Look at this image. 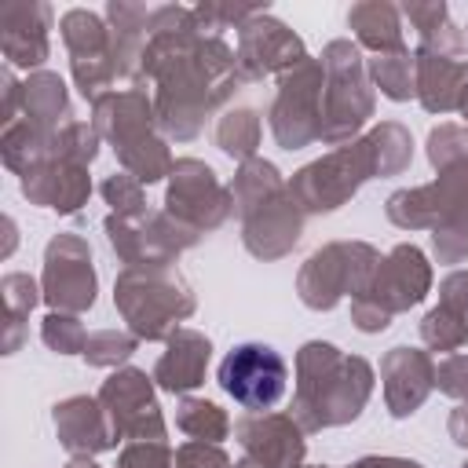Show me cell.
Listing matches in <instances>:
<instances>
[{
    "instance_id": "47",
    "label": "cell",
    "mask_w": 468,
    "mask_h": 468,
    "mask_svg": "<svg viewBox=\"0 0 468 468\" xmlns=\"http://www.w3.org/2000/svg\"><path fill=\"white\" fill-rule=\"evenodd\" d=\"M446 428H450V439H453L461 450H468V402H461V406L450 413Z\"/></svg>"
},
{
    "instance_id": "22",
    "label": "cell",
    "mask_w": 468,
    "mask_h": 468,
    "mask_svg": "<svg viewBox=\"0 0 468 468\" xmlns=\"http://www.w3.org/2000/svg\"><path fill=\"white\" fill-rule=\"evenodd\" d=\"M380 380H384V402L391 417H413L424 399L435 388V362L428 351L417 347H391L380 358Z\"/></svg>"
},
{
    "instance_id": "39",
    "label": "cell",
    "mask_w": 468,
    "mask_h": 468,
    "mask_svg": "<svg viewBox=\"0 0 468 468\" xmlns=\"http://www.w3.org/2000/svg\"><path fill=\"white\" fill-rule=\"evenodd\" d=\"M102 197H106V205H110V212L113 216H128V219H139V216H146V197H143V183L135 179V176H128V172H113V176H106L102 179Z\"/></svg>"
},
{
    "instance_id": "15",
    "label": "cell",
    "mask_w": 468,
    "mask_h": 468,
    "mask_svg": "<svg viewBox=\"0 0 468 468\" xmlns=\"http://www.w3.org/2000/svg\"><path fill=\"white\" fill-rule=\"evenodd\" d=\"M219 388L249 413H267L282 395H285V380H289V366L285 358L260 340H245L238 347H230L219 362L216 373Z\"/></svg>"
},
{
    "instance_id": "40",
    "label": "cell",
    "mask_w": 468,
    "mask_h": 468,
    "mask_svg": "<svg viewBox=\"0 0 468 468\" xmlns=\"http://www.w3.org/2000/svg\"><path fill=\"white\" fill-rule=\"evenodd\" d=\"M0 292H4V307H7V318H15V322H26L29 318V311L44 300V292H40V285L29 278V274H22V271H11V274H4V282H0Z\"/></svg>"
},
{
    "instance_id": "49",
    "label": "cell",
    "mask_w": 468,
    "mask_h": 468,
    "mask_svg": "<svg viewBox=\"0 0 468 468\" xmlns=\"http://www.w3.org/2000/svg\"><path fill=\"white\" fill-rule=\"evenodd\" d=\"M4 227H7V252H11V249H15V223L4 219ZM7 252H4V256H7Z\"/></svg>"
},
{
    "instance_id": "11",
    "label": "cell",
    "mask_w": 468,
    "mask_h": 468,
    "mask_svg": "<svg viewBox=\"0 0 468 468\" xmlns=\"http://www.w3.org/2000/svg\"><path fill=\"white\" fill-rule=\"evenodd\" d=\"M322 91L325 69L322 58H303L289 73L278 77V91L271 102V135L282 150H303L322 139Z\"/></svg>"
},
{
    "instance_id": "29",
    "label": "cell",
    "mask_w": 468,
    "mask_h": 468,
    "mask_svg": "<svg viewBox=\"0 0 468 468\" xmlns=\"http://www.w3.org/2000/svg\"><path fill=\"white\" fill-rule=\"evenodd\" d=\"M22 117H26L33 128L55 135V132L66 124L62 117H69L66 80H62L58 73H48V69L29 73V77L22 80Z\"/></svg>"
},
{
    "instance_id": "45",
    "label": "cell",
    "mask_w": 468,
    "mask_h": 468,
    "mask_svg": "<svg viewBox=\"0 0 468 468\" xmlns=\"http://www.w3.org/2000/svg\"><path fill=\"white\" fill-rule=\"evenodd\" d=\"M176 468H234V461L227 457V450L219 442L190 439L176 450Z\"/></svg>"
},
{
    "instance_id": "19",
    "label": "cell",
    "mask_w": 468,
    "mask_h": 468,
    "mask_svg": "<svg viewBox=\"0 0 468 468\" xmlns=\"http://www.w3.org/2000/svg\"><path fill=\"white\" fill-rule=\"evenodd\" d=\"M234 58H238V80L252 84V80H263L274 73L278 77L289 73L292 66H300L307 58V48L285 22H278L271 11H260L245 26H238Z\"/></svg>"
},
{
    "instance_id": "5",
    "label": "cell",
    "mask_w": 468,
    "mask_h": 468,
    "mask_svg": "<svg viewBox=\"0 0 468 468\" xmlns=\"http://www.w3.org/2000/svg\"><path fill=\"white\" fill-rule=\"evenodd\" d=\"M91 124L113 146L121 172L135 176L146 186L172 176L176 157L168 150V139L157 135L154 99L143 88H124V91L99 95L91 102Z\"/></svg>"
},
{
    "instance_id": "13",
    "label": "cell",
    "mask_w": 468,
    "mask_h": 468,
    "mask_svg": "<svg viewBox=\"0 0 468 468\" xmlns=\"http://www.w3.org/2000/svg\"><path fill=\"white\" fill-rule=\"evenodd\" d=\"M417 58V99L428 113H453L468 91V44L464 29L446 22L439 33L420 40Z\"/></svg>"
},
{
    "instance_id": "18",
    "label": "cell",
    "mask_w": 468,
    "mask_h": 468,
    "mask_svg": "<svg viewBox=\"0 0 468 468\" xmlns=\"http://www.w3.org/2000/svg\"><path fill=\"white\" fill-rule=\"evenodd\" d=\"M58 29H62V44L69 51L73 84L84 99L95 102L117 80V66H113V51H110V26L102 15H95L88 7H73L62 15Z\"/></svg>"
},
{
    "instance_id": "8",
    "label": "cell",
    "mask_w": 468,
    "mask_h": 468,
    "mask_svg": "<svg viewBox=\"0 0 468 468\" xmlns=\"http://www.w3.org/2000/svg\"><path fill=\"white\" fill-rule=\"evenodd\" d=\"M431 292V263L413 245L402 241L380 256L369 285L351 300V322L358 333H384L395 314L417 307Z\"/></svg>"
},
{
    "instance_id": "1",
    "label": "cell",
    "mask_w": 468,
    "mask_h": 468,
    "mask_svg": "<svg viewBox=\"0 0 468 468\" xmlns=\"http://www.w3.org/2000/svg\"><path fill=\"white\" fill-rule=\"evenodd\" d=\"M154 84V113L165 139L190 143L205 121L238 91V58L219 37H205L194 7L165 4L150 15V40L132 80Z\"/></svg>"
},
{
    "instance_id": "48",
    "label": "cell",
    "mask_w": 468,
    "mask_h": 468,
    "mask_svg": "<svg viewBox=\"0 0 468 468\" xmlns=\"http://www.w3.org/2000/svg\"><path fill=\"white\" fill-rule=\"evenodd\" d=\"M66 468H99V464H95L91 457H69V464H66Z\"/></svg>"
},
{
    "instance_id": "16",
    "label": "cell",
    "mask_w": 468,
    "mask_h": 468,
    "mask_svg": "<svg viewBox=\"0 0 468 468\" xmlns=\"http://www.w3.org/2000/svg\"><path fill=\"white\" fill-rule=\"evenodd\" d=\"M99 402L113 424L117 442L121 439H132V442H143V439L165 442L168 439V428H165V417L157 406V391H154V377H146L143 369H135V366L113 369L99 388Z\"/></svg>"
},
{
    "instance_id": "4",
    "label": "cell",
    "mask_w": 468,
    "mask_h": 468,
    "mask_svg": "<svg viewBox=\"0 0 468 468\" xmlns=\"http://www.w3.org/2000/svg\"><path fill=\"white\" fill-rule=\"evenodd\" d=\"M384 212L399 230H431L439 263L468 260V157L439 168L424 186L395 190Z\"/></svg>"
},
{
    "instance_id": "25",
    "label": "cell",
    "mask_w": 468,
    "mask_h": 468,
    "mask_svg": "<svg viewBox=\"0 0 468 468\" xmlns=\"http://www.w3.org/2000/svg\"><path fill=\"white\" fill-rule=\"evenodd\" d=\"M208 358H212V340L201 333V329H190V325H179L168 340H165V355L157 358L154 366V384L168 395H186L194 391L201 380H205V369H208Z\"/></svg>"
},
{
    "instance_id": "7",
    "label": "cell",
    "mask_w": 468,
    "mask_h": 468,
    "mask_svg": "<svg viewBox=\"0 0 468 468\" xmlns=\"http://www.w3.org/2000/svg\"><path fill=\"white\" fill-rule=\"evenodd\" d=\"M318 58L325 69L322 139L318 143H325V146L355 143L377 110V95H373V80H369L362 48L355 40H329Z\"/></svg>"
},
{
    "instance_id": "26",
    "label": "cell",
    "mask_w": 468,
    "mask_h": 468,
    "mask_svg": "<svg viewBox=\"0 0 468 468\" xmlns=\"http://www.w3.org/2000/svg\"><path fill=\"white\" fill-rule=\"evenodd\" d=\"M420 340L446 355L468 344V271H450L439 282V303L420 318Z\"/></svg>"
},
{
    "instance_id": "24",
    "label": "cell",
    "mask_w": 468,
    "mask_h": 468,
    "mask_svg": "<svg viewBox=\"0 0 468 468\" xmlns=\"http://www.w3.org/2000/svg\"><path fill=\"white\" fill-rule=\"evenodd\" d=\"M51 420H55L58 442H62L73 457H95V453L117 446L113 424H110V417H106L99 395H69V399L55 402Z\"/></svg>"
},
{
    "instance_id": "3",
    "label": "cell",
    "mask_w": 468,
    "mask_h": 468,
    "mask_svg": "<svg viewBox=\"0 0 468 468\" xmlns=\"http://www.w3.org/2000/svg\"><path fill=\"white\" fill-rule=\"evenodd\" d=\"M230 197L234 216L241 219V245L256 260H282L296 249L303 234V208L296 205L289 183L271 161L252 157L238 165L230 179Z\"/></svg>"
},
{
    "instance_id": "30",
    "label": "cell",
    "mask_w": 468,
    "mask_h": 468,
    "mask_svg": "<svg viewBox=\"0 0 468 468\" xmlns=\"http://www.w3.org/2000/svg\"><path fill=\"white\" fill-rule=\"evenodd\" d=\"M366 69H369L373 88H380L384 99H391V102L417 99V58L410 48L391 51V55H373V58H366Z\"/></svg>"
},
{
    "instance_id": "42",
    "label": "cell",
    "mask_w": 468,
    "mask_h": 468,
    "mask_svg": "<svg viewBox=\"0 0 468 468\" xmlns=\"http://www.w3.org/2000/svg\"><path fill=\"white\" fill-rule=\"evenodd\" d=\"M117 468H176V450L168 442H128L117 453Z\"/></svg>"
},
{
    "instance_id": "52",
    "label": "cell",
    "mask_w": 468,
    "mask_h": 468,
    "mask_svg": "<svg viewBox=\"0 0 468 468\" xmlns=\"http://www.w3.org/2000/svg\"><path fill=\"white\" fill-rule=\"evenodd\" d=\"M461 468H468V461H464V464H461Z\"/></svg>"
},
{
    "instance_id": "10",
    "label": "cell",
    "mask_w": 468,
    "mask_h": 468,
    "mask_svg": "<svg viewBox=\"0 0 468 468\" xmlns=\"http://www.w3.org/2000/svg\"><path fill=\"white\" fill-rule=\"evenodd\" d=\"M380 263V252L369 241H325L314 249L300 274H296V296L311 311H333L344 296H358L373 271Z\"/></svg>"
},
{
    "instance_id": "44",
    "label": "cell",
    "mask_w": 468,
    "mask_h": 468,
    "mask_svg": "<svg viewBox=\"0 0 468 468\" xmlns=\"http://www.w3.org/2000/svg\"><path fill=\"white\" fill-rule=\"evenodd\" d=\"M435 388L457 402H468V355L453 351L435 366Z\"/></svg>"
},
{
    "instance_id": "20",
    "label": "cell",
    "mask_w": 468,
    "mask_h": 468,
    "mask_svg": "<svg viewBox=\"0 0 468 468\" xmlns=\"http://www.w3.org/2000/svg\"><path fill=\"white\" fill-rule=\"evenodd\" d=\"M234 435L245 450V461L260 468H300L307 442L292 413H245L234 420Z\"/></svg>"
},
{
    "instance_id": "28",
    "label": "cell",
    "mask_w": 468,
    "mask_h": 468,
    "mask_svg": "<svg viewBox=\"0 0 468 468\" xmlns=\"http://www.w3.org/2000/svg\"><path fill=\"white\" fill-rule=\"evenodd\" d=\"M347 26L355 29V44L369 48L373 55H391L406 51V33H402V11L388 0H362L347 7Z\"/></svg>"
},
{
    "instance_id": "12",
    "label": "cell",
    "mask_w": 468,
    "mask_h": 468,
    "mask_svg": "<svg viewBox=\"0 0 468 468\" xmlns=\"http://www.w3.org/2000/svg\"><path fill=\"white\" fill-rule=\"evenodd\" d=\"M102 230H106L110 249L124 263V271H135V267H172L179 260V252H186V249H194L201 241L197 230L183 227L165 208L161 212H146L139 219L110 212Z\"/></svg>"
},
{
    "instance_id": "38",
    "label": "cell",
    "mask_w": 468,
    "mask_h": 468,
    "mask_svg": "<svg viewBox=\"0 0 468 468\" xmlns=\"http://www.w3.org/2000/svg\"><path fill=\"white\" fill-rule=\"evenodd\" d=\"M40 340L58 351V355H84V344H88V329L80 325L77 314H66V311H48L44 322H40Z\"/></svg>"
},
{
    "instance_id": "14",
    "label": "cell",
    "mask_w": 468,
    "mask_h": 468,
    "mask_svg": "<svg viewBox=\"0 0 468 468\" xmlns=\"http://www.w3.org/2000/svg\"><path fill=\"white\" fill-rule=\"evenodd\" d=\"M165 212L205 238L234 216V197H230V186L219 183L212 165L197 157H176V168L165 190Z\"/></svg>"
},
{
    "instance_id": "46",
    "label": "cell",
    "mask_w": 468,
    "mask_h": 468,
    "mask_svg": "<svg viewBox=\"0 0 468 468\" xmlns=\"http://www.w3.org/2000/svg\"><path fill=\"white\" fill-rule=\"evenodd\" d=\"M344 468H424V464H417L410 457H380V453H373V457H358V461H351Z\"/></svg>"
},
{
    "instance_id": "34",
    "label": "cell",
    "mask_w": 468,
    "mask_h": 468,
    "mask_svg": "<svg viewBox=\"0 0 468 468\" xmlns=\"http://www.w3.org/2000/svg\"><path fill=\"white\" fill-rule=\"evenodd\" d=\"M369 143H373V154H377V172L380 176H399L410 168L413 161V139L410 132L399 124V121H380L377 128L366 132Z\"/></svg>"
},
{
    "instance_id": "17",
    "label": "cell",
    "mask_w": 468,
    "mask_h": 468,
    "mask_svg": "<svg viewBox=\"0 0 468 468\" xmlns=\"http://www.w3.org/2000/svg\"><path fill=\"white\" fill-rule=\"evenodd\" d=\"M40 292L51 311H66V314H84L95 303L99 278L91 267V249L80 234H55L48 241Z\"/></svg>"
},
{
    "instance_id": "9",
    "label": "cell",
    "mask_w": 468,
    "mask_h": 468,
    "mask_svg": "<svg viewBox=\"0 0 468 468\" xmlns=\"http://www.w3.org/2000/svg\"><path fill=\"white\" fill-rule=\"evenodd\" d=\"M377 154L369 135H358L355 143L333 146L329 154H322L318 161L303 165L300 172H292L289 179V194L296 197V205L303 208V216H322V212H336L340 205H347L358 186L366 179H377Z\"/></svg>"
},
{
    "instance_id": "21",
    "label": "cell",
    "mask_w": 468,
    "mask_h": 468,
    "mask_svg": "<svg viewBox=\"0 0 468 468\" xmlns=\"http://www.w3.org/2000/svg\"><path fill=\"white\" fill-rule=\"evenodd\" d=\"M51 4L44 0H11L0 7V51L7 66L37 69L51 55Z\"/></svg>"
},
{
    "instance_id": "51",
    "label": "cell",
    "mask_w": 468,
    "mask_h": 468,
    "mask_svg": "<svg viewBox=\"0 0 468 468\" xmlns=\"http://www.w3.org/2000/svg\"><path fill=\"white\" fill-rule=\"evenodd\" d=\"M300 468H325V464H300Z\"/></svg>"
},
{
    "instance_id": "2",
    "label": "cell",
    "mask_w": 468,
    "mask_h": 468,
    "mask_svg": "<svg viewBox=\"0 0 468 468\" xmlns=\"http://www.w3.org/2000/svg\"><path fill=\"white\" fill-rule=\"evenodd\" d=\"M373 395V366L325 340H307L296 351L292 420L303 431L351 424Z\"/></svg>"
},
{
    "instance_id": "50",
    "label": "cell",
    "mask_w": 468,
    "mask_h": 468,
    "mask_svg": "<svg viewBox=\"0 0 468 468\" xmlns=\"http://www.w3.org/2000/svg\"><path fill=\"white\" fill-rule=\"evenodd\" d=\"M238 468H260V464H252V461H241V464H238Z\"/></svg>"
},
{
    "instance_id": "35",
    "label": "cell",
    "mask_w": 468,
    "mask_h": 468,
    "mask_svg": "<svg viewBox=\"0 0 468 468\" xmlns=\"http://www.w3.org/2000/svg\"><path fill=\"white\" fill-rule=\"evenodd\" d=\"M135 344H139V336H132L124 329H95V333H88L84 362L99 366V369H117L121 362H128L135 355Z\"/></svg>"
},
{
    "instance_id": "31",
    "label": "cell",
    "mask_w": 468,
    "mask_h": 468,
    "mask_svg": "<svg viewBox=\"0 0 468 468\" xmlns=\"http://www.w3.org/2000/svg\"><path fill=\"white\" fill-rule=\"evenodd\" d=\"M48 146H51V135L40 132V128H33L26 117L11 121V124L4 128V135H0V157H4V165H7L11 172H18V176H29V172L48 157Z\"/></svg>"
},
{
    "instance_id": "43",
    "label": "cell",
    "mask_w": 468,
    "mask_h": 468,
    "mask_svg": "<svg viewBox=\"0 0 468 468\" xmlns=\"http://www.w3.org/2000/svg\"><path fill=\"white\" fill-rule=\"evenodd\" d=\"M399 11L410 18V26L420 33V40H428L431 33H439L450 22V7L442 0H406Z\"/></svg>"
},
{
    "instance_id": "37",
    "label": "cell",
    "mask_w": 468,
    "mask_h": 468,
    "mask_svg": "<svg viewBox=\"0 0 468 468\" xmlns=\"http://www.w3.org/2000/svg\"><path fill=\"white\" fill-rule=\"evenodd\" d=\"M260 11H271L267 0L263 4H219V0H205V4L194 7V18H197V26H201L205 37H219V29H230V26L238 29V26H245Z\"/></svg>"
},
{
    "instance_id": "6",
    "label": "cell",
    "mask_w": 468,
    "mask_h": 468,
    "mask_svg": "<svg viewBox=\"0 0 468 468\" xmlns=\"http://www.w3.org/2000/svg\"><path fill=\"white\" fill-rule=\"evenodd\" d=\"M113 303L139 340H168L183 318L194 314L197 300L176 267H135L113 282Z\"/></svg>"
},
{
    "instance_id": "23",
    "label": "cell",
    "mask_w": 468,
    "mask_h": 468,
    "mask_svg": "<svg viewBox=\"0 0 468 468\" xmlns=\"http://www.w3.org/2000/svg\"><path fill=\"white\" fill-rule=\"evenodd\" d=\"M22 194L29 197V205L73 216V212H80V205H88V194H91L88 165L48 154L29 176H22Z\"/></svg>"
},
{
    "instance_id": "36",
    "label": "cell",
    "mask_w": 468,
    "mask_h": 468,
    "mask_svg": "<svg viewBox=\"0 0 468 468\" xmlns=\"http://www.w3.org/2000/svg\"><path fill=\"white\" fill-rule=\"evenodd\" d=\"M99 139H102V135L95 132V124H88V121H66V124L51 135L48 154L66 157V161H77V165H91L95 154H99Z\"/></svg>"
},
{
    "instance_id": "33",
    "label": "cell",
    "mask_w": 468,
    "mask_h": 468,
    "mask_svg": "<svg viewBox=\"0 0 468 468\" xmlns=\"http://www.w3.org/2000/svg\"><path fill=\"white\" fill-rule=\"evenodd\" d=\"M176 424H179V431H186L190 439H201V442H223L230 435V417L216 402L194 399V395H186L179 402Z\"/></svg>"
},
{
    "instance_id": "41",
    "label": "cell",
    "mask_w": 468,
    "mask_h": 468,
    "mask_svg": "<svg viewBox=\"0 0 468 468\" xmlns=\"http://www.w3.org/2000/svg\"><path fill=\"white\" fill-rule=\"evenodd\" d=\"M461 157H468V128L439 124V128L428 132V161H431L435 172L453 165V161H461Z\"/></svg>"
},
{
    "instance_id": "32",
    "label": "cell",
    "mask_w": 468,
    "mask_h": 468,
    "mask_svg": "<svg viewBox=\"0 0 468 468\" xmlns=\"http://www.w3.org/2000/svg\"><path fill=\"white\" fill-rule=\"evenodd\" d=\"M216 146L234 161H252L260 146V113L249 106H234L216 121Z\"/></svg>"
},
{
    "instance_id": "27",
    "label": "cell",
    "mask_w": 468,
    "mask_h": 468,
    "mask_svg": "<svg viewBox=\"0 0 468 468\" xmlns=\"http://www.w3.org/2000/svg\"><path fill=\"white\" fill-rule=\"evenodd\" d=\"M150 15H154V7H146V4H128V0H110L106 4L110 51H113L117 77L135 80L139 62H143V48L150 40Z\"/></svg>"
}]
</instances>
